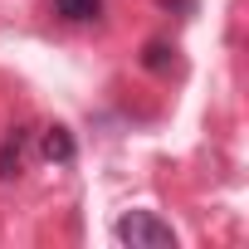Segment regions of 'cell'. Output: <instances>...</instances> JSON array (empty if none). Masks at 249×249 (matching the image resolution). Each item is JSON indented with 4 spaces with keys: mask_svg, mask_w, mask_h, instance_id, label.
I'll return each mask as SVG.
<instances>
[{
    "mask_svg": "<svg viewBox=\"0 0 249 249\" xmlns=\"http://www.w3.org/2000/svg\"><path fill=\"white\" fill-rule=\"evenodd\" d=\"M112 239L117 244H132V249H176L181 244V234L157 210H122L112 220Z\"/></svg>",
    "mask_w": 249,
    "mask_h": 249,
    "instance_id": "cell-1",
    "label": "cell"
},
{
    "mask_svg": "<svg viewBox=\"0 0 249 249\" xmlns=\"http://www.w3.org/2000/svg\"><path fill=\"white\" fill-rule=\"evenodd\" d=\"M30 147H35V127H30V122H15V127L0 137V186H10V181L25 176Z\"/></svg>",
    "mask_w": 249,
    "mask_h": 249,
    "instance_id": "cell-2",
    "label": "cell"
},
{
    "mask_svg": "<svg viewBox=\"0 0 249 249\" xmlns=\"http://www.w3.org/2000/svg\"><path fill=\"white\" fill-rule=\"evenodd\" d=\"M35 142H39V157L54 161V166H73V157H78V142L64 122H49L44 132H35Z\"/></svg>",
    "mask_w": 249,
    "mask_h": 249,
    "instance_id": "cell-3",
    "label": "cell"
},
{
    "mask_svg": "<svg viewBox=\"0 0 249 249\" xmlns=\"http://www.w3.org/2000/svg\"><path fill=\"white\" fill-rule=\"evenodd\" d=\"M49 5H54V15L64 25H93V20H103L107 0H49Z\"/></svg>",
    "mask_w": 249,
    "mask_h": 249,
    "instance_id": "cell-4",
    "label": "cell"
},
{
    "mask_svg": "<svg viewBox=\"0 0 249 249\" xmlns=\"http://www.w3.org/2000/svg\"><path fill=\"white\" fill-rule=\"evenodd\" d=\"M171 64H176V44H166V39H147V44H142V69L166 73Z\"/></svg>",
    "mask_w": 249,
    "mask_h": 249,
    "instance_id": "cell-5",
    "label": "cell"
},
{
    "mask_svg": "<svg viewBox=\"0 0 249 249\" xmlns=\"http://www.w3.org/2000/svg\"><path fill=\"white\" fill-rule=\"evenodd\" d=\"M157 5H166V10H181V15H191V10H196V0H157Z\"/></svg>",
    "mask_w": 249,
    "mask_h": 249,
    "instance_id": "cell-6",
    "label": "cell"
}]
</instances>
